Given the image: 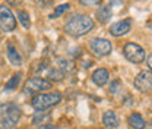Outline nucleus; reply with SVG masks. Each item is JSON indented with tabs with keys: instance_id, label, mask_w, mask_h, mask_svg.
Returning <instances> with one entry per match:
<instances>
[{
	"instance_id": "20e7f679",
	"label": "nucleus",
	"mask_w": 152,
	"mask_h": 129,
	"mask_svg": "<svg viewBox=\"0 0 152 129\" xmlns=\"http://www.w3.org/2000/svg\"><path fill=\"white\" fill-rule=\"evenodd\" d=\"M51 88V82L44 79V78H29L25 84H23V92L28 94V95H32V94H41L42 91H47Z\"/></svg>"
},
{
	"instance_id": "6e6552de",
	"label": "nucleus",
	"mask_w": 152,
	"mask_h": 129,
	"mask_svg": "<svg viewBox=\"0 0 152 129\" xmlns=\"http://www.w3.org/2000/svg\"><path fill=\"white\" fill-rule=\"evenodd\" d=\"M89 47H91V50L94 52L95 55L98 56H107L110 55L111 50H113L111 43L108 40H105V38H92L91 43H89Z\"/></svg>"
},
{
	"instance_id": "dca6fc26",
	"label": "nucleus",
	"mask_w": 152,
	"mask_h": 129,
	"mask_svg": "<svg viewBox=\"0 0 152 129\" xmlns=\"http://www.w3.org/2000/svg\"><path fill=\"white\" fill-rule=\"evenodd\" d=\"M69 7H70V4H69V3H63V4L56 6L54 12L50 15V19H56V18H58V16H61L64 12H67V10H69Z\"/></svg>"
},
{
	"instance_id": "f3484780",
	"label": "nucleus",
	"mask_w": 152,
	"mask_h": 129,
	"mask_svg": "<svg viewBox=\"0 0 152 129\" xmlns=\"http://www.w3.org/2000/svg\"><path fill=\"white\" fill-rule=\"evenodd\" d=\"M18 21L22 24L23 28H29L31 27V19H29V13L23 12V10H18Z\"/></svg>"
},
{
	"instance_id": "423d86ee",
	"label": "nucleus",
	"mask_w": 152,
	"mask_h": 129,
	"mask_svg": "<svg viewBox=\"0 0 152 129\" xmlns=\"http://www.w3.org/2000/svg\"><path fill=\"white\" fill-rule=\"evenodd\" d=\"M0 27L6 32H10L16 28V18L13 16L10 7L6 4H0Z\"/></svg>"
},
{
	"instance_id": "412c9836",
	"label": "nucleus",
	"mask_w": 152,
	"mask_h": 129,
	"mask_svg": "<svg viewBox=\"0 0 152 129\" xmlns=\"http://www.w3.org/2000/svg\"><path fill=\"white\" fill-rule=\"evenodd\" d=\"M79 3H80L82 6L91 7V6H99V4H101V0H79Z\"/></svg>"
},
{
	"instance_id": "a878e982",
	"label": "nucleus",
	"mask_w": 152,
	"mask_h": 129,
	"mask_svg": "<svg viewBox=\"0 0 152 129\" xmlns=\"http://www.w3.org/2000/svg\"><path fill=\"white\" fill-rule=\"evenodd\" d=\"M148 27H152V24H148Z\"/></svg>"
},
{
	"instance_id": "9d476101",
	"label": "nucleus",
	"mask_w": 152,
	"mask_h": 129,
	"mask_svg": "<svg viewBox=\"0 0 152 129\" xmlns=\"http://www.w3.org/2000/svg\"><path fill=\"white\" fill-rule=\"evenodd\" d=\"M102 123H104L105 128H108V129L118 128L120 120H118L117 113H115L114 110H107L105 113H104V116H102Z\"/></svg>"
},
{
	"instance_id": "393cba45",
	"label": "nucleus",
	"mask_w": 152,
	"mask_h": 129,
	"mask_svg": "<svg viewBox=\"0 0 152 129\" xmlns=\"http://www.w3.org/2000/svg\"><path fill=\"white\" fill-rule=\"evenodd\" d=\"M146 63H148V68L151 69V72H152V55L148 56V59H146Z\"/></svg>"
},
{
	"instance_id": "f03ea898",
	"label": "nucleus",
	"mask_w": 152,
	"mask_h": 129,
	"mask_svg": "<svg viewBox=\"0 0 152 129\" xmlns=\"http://www.w3.org/2000/svg\"><path fill=\"white\" fill-rule=\"evenodd\" d=\"M22 111L15 103L0 106V129H13L18 125Z\"/></svg>"
},
{
	"instance_id": "f8f14e48",
	"label": "nucleus",
	"mask_w": 152,
	"mask_h": 129,
	"mask_svg": "<svg viewBox=\"0 0 152 129\" xmlns=\"http://www.w3.org/2000/svg\"><path fill=\"white\" fill-rule=\"evenodd\" d=\"M6 53H7V59H9V62L13 65V66H19L20 63H22V56L19 55L18 49L13 46V44H7V47H6Z\"/></svg>"
},
{
	"instance_id": "39448f33",
	"label": "nucleus",
	"mask_w": 152,
	"mask_h": 129,
	"mask_svg": "<svg viewBox=\"0 0 152 129\" xmlns=\"http://www.w3.org/2000/svg\"><path fill=\"white\" fill-rule=\"evenodd\" d=\"M123 55L129 62L136 63V65L145 60V50L136 43H127L123 49Z\"/></svg>"
},
{
	"instance_id": "4be33fe9",
	"label": "nucleus",
	"mask_w": 152,
	"mask_h": 129,
	"mask_svg": "<svg viewBox=\"0 0 152 129\" xmlns=\"http://www.w3.org/2000/svg\"><path fill=\"white\" fill-rule=\"evenodd\" d=\"M39 7H50L53 4V0H35Z\"/></svg>"
},
{
	"instance_id": "aec40b11",
	"label": "nucleus",
	"mask_w": 152,
	"mask_h": 129,
	"mask_svg": "<svg viewBox=\"0 0 152 129\" xmlns=\"http://www.w3.org/2000/svg\"><path fill=\"white\" fill-rule=\"evenodd\" d=\"M120 88H121V82L118 79L111 81V84H110V92L111 94H117V92L120 91Z\"/></svg>"
},
{
	"instance_id": "4468645a",
	"label": "nucleus",
	"mask_w": 152,
	"mask_h": 129,
	"mask_svg": "<svg viewBox=\"0 0 152 129\" xmlns=\"http://www.w3.org/2000/svg\"><path fill=\"white\" fill-rule=\"evenodd\" d=\"M111 15H113V12H111L110 6H99V9L96 10V19L99 24H107L111 18Z\"/></svg>"
},
{
	"instance_id": "a211bd4d",
	"label": "nucleus",
	"mask_w": 152,
	"mask_h": 129,
	"mask_svg": "<svg viewBox=\"0 0 152 129\" xmlns=\"http://www.w3.org/2000/svg\"><path fill=\"white\" fill-rule=\"evenodd\" d=\"M63 76H64V72L60 71L58 68H53V69L48 71V78H50L51 81H61Z\"/></svg>"
},
{
	"instance_id": "7ed1b4c3",
	"label": "nucleus",
	"mask_w": 152,
	"mask_h": 129,
	"mask_svg": "<svg viewBox=\"0 0 152 129\" xmlns=\"http://www.w3.org/2000/svg\"><path fill=\"white\" fill-rule=\"evenodd\" d=\"M60 101H61V94L60 92H41V94H37L32 98L31 106L37 111H45L50 107L58 104Z\"/></svg>"
},
{
	"instance_id": "6ab92c4d",
	"label": "nucleus",
	"mask_w": 152,
	"mask_h": 129,
	"mask_svg": "<svg viewBox=\"0 0 152 129\" xmlns=\"http://www.w3.org/2000/svg\"><path fill=\"white\" fill-rule=\"evenodd\" d=\"M47 120H50V114H45L44 111H38V114H35L32 119V123L39 125V123H45Z\"/></svg>"
},
{
	"instance_id": "b1692460",
	"label": "nucleus",
	"mask_w": 152,
	"mask_h": 129,
	"mask_svg": "<svg viewBox=\"0 0 152 129\" xmlns=\"http://www.w3.org/2000/svg\"><path fill=\"white\" fill-rule=\"evenodd\" d=\"M110 3H111V6H121L123 0H110Z\"/></svg>"
},
{
	"instance_id": "f257e3e1",
	"label": "nucleus",
	"mask_w": 152,
	"mask_h": 129,
	"mask_svg": "<svg viewBox=\"0 0 152 129\" xmlns=\"http://www.w3.org/2000/svg\"><path fill=\"white\" fill-rule=\"evenodd\" d=\"M94 25L95 24L91 16L82 15V13H76L64 25V32L72 35V37H80V35L88 34L91 29H94Z\"/></svg>"
},
{
	"instance_id": "ddd939ff",
	"label": "nucleus",
	"mask_w": 152,
	"mask_h": 129,
	"mask_svg": "<svg viewBox=\"0 0 152 129\" xmlns=\"http://www.w3.org/2000/svg\"><path fill=\"white\" fill-rule=\"evenodd\" d=\"M127 122H129V125H130L133 129H145V126H146L145 119H143L139 113H132V114L129 116Z\"/></svg>"
},
{
	"instance_id": "0eeeda50",
	"label": "nucleus",
	"mask_w": 152,
	"mask_h": 129,
	"mask_svg": "<svg viewBox=\"0 0 152 129\" xmlns=\"http://www.w3.org/2000/svg\"><path fill=\"white\" fill-rule=\"evenodd\" d=\"M133 85L137 91L149 92L152 91V72L151 71H142L136 75Z\"/></svg>"
},
{
	"instance_id": "2eb2a0df",
	"label": "nucleus",
	"mask_w": 152,
	"mask_h": 129,
	"mask_svg": "<svg viewBox=\"0 0 152 129\" xmlns=\"http://www.w3.org/2000/svg\"><path fill=\"white\" fill-rule=\"evenodd\" d=\"M20 74H15L7 82H6V85H4V88H6V91H12V90H15V88H18L19 82H20Z\"/></svg>"
},
{
	"instance_id": "9b49d317",
	"label": "nucleus",
	"mask_w": 152,
	"mask_h": 129,
	"mask_svg": "<svg viewBox=\"0 0 152 129\" xmlns=\"http://www.w3.org/2000/svg\"><path fill=\"white\" fill-rule=\"evenodd\" d=\"M108 71L105 69V68H99V69H96L94 71V74H92V81H94L95 85H98V87H104L105 84H107V81H108Z\"/></svg>"
},
{
	"instance_id": "1a4fd4ad",
	"label": "nucleus",
	"mask_w": 152,
	"mask_h": 129,
	"mask_svg": "<svg viewBox=\"0 0 152 129\" xmlns=\"http://www.w3.org/2000/svg\"><path fill=\"white\" fill-rule=\"evenodd\" d=\"M130 29H132V19H124V21L115 22L110 27V34L113 37H121V35H126Z\"/></svg>"
},
{
	"instance_id": "5701e85b",
	"label": "nucleus",
	"mask_w": 152,
	"mask_h": 129,
	"mask_svg": "<svg viewBox=\"0 0 152 129\" xmlns=\"http://www.w3.org/2000/svg\"><path fill=\"white\" fill-rule=\"evenodd\" d=\"M38 129H58L56 125H41Z\"/></svg>"
}]
</instances>
